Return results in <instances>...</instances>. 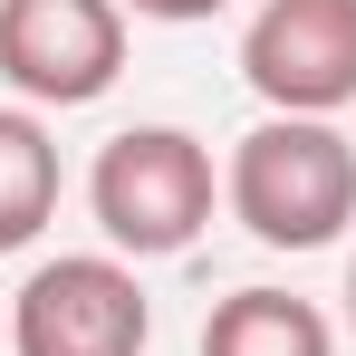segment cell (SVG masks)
I'll return each mask as SVG.
<instances>
[{
    "instance_id": "6da1fadb",
    "label": "cell",
    "mask_w": 356,
    "mask_h": 356,
    "mask_svg": "<svg viewBox=\"0 0 356 356\" xmlns=\"http://www.w3.org/2000/svg\"><path fill=\"white\" fill-rule=\"evenodd\" d=\"M222 193L260 250H327L356 222V145L327 116H270L232 145Z\"/></svg>"
},
{
    "instance_id": "7a4b0ae2",
    "label": "cell",
    "mask_w": 356,
    "mask_h": 356,
    "mask_svg": "<svg viewBox=\"0 0 356 356\" xmlns=\"http://www.w3.org/2000/svg\"><path fill=\"white\" fill-rule=\"evenodd\" d=\"M87 212L125 260H174L212 232V154L183 125H125L87 174Z\"/></svg>"
},
{
    "instance_id": "3957f363",
    "label": "cell",
    "mask_w": 356,
    "mask_h": 356,
    "mask_svg": "<svg viewBox=\"0 0 356 356\" xmlns=\"http://www.w3.org/2000/svg\"><path fill=\"white\" fill-rule=\"evenodd\" d=\"M145 337H154L145 280L106 250H67L49 270H29V289L10 298L19 356H145Z\"/></svg>"
},
{
    "instance_id": "277c9868",
    "label": "cell",
    "mask_w": 356,
    "mask_h": 356,
    "mask_svg": "<svg viewBox=\"0 0 356 356\" xmlns=\"http://www.w3.org/2000/svg\"><path fill=\"white\" fill-rule=\"evenodd\" d=\"M241 77L270 116L356 106V0H260L241 29Z\"/></svg>"
},
{
    "instance_id": "5b68a950",
    "label": "cell",
    "mask_w": 356,
    "mask_h": 356,
    "mask_svg": "<svg viewBox=\"0 0 356 356\" xmlns=\"http://www.w3.org/2000/svg\"><path fill=\"white\" fill-rule=\"evenodd\" d=\"M125 67L116 0H0V77L29 106H97Z\"/></svg>"
},
{
    "instance_id": "8992f818",
    "label": "cell",
    "mask_w": 356,
    "mask_h": 356,
    "mask_svg": "<svg viewBox=\"0 0 356 356\" xmlns=\"http://www.w3.org/2000/svg\"><path fill=\"white\" fill-rule=\"evenodd\" d=\"M202 356H337V337L289 289H232L202 318Z\"/></svg>"
},
{
    "instance_id": "52a82bcc",
    "label": "cell",
    "mask_w": 356,
    "mask_h": 356,
    "mask_svg": "<svg viewBox=\"0 0 356 356\" xmlns=\"http://www.w3.org/2000/svg\"><path fill=\"white\" fill-rule=\"evenodd\" d=\"M58 212V135L29 106H0V250H29Z\"/></svg>"
},
{
    "instance_id": "ba28073f",
    "label": "cell",
    "mask_w": 356,
    "mask_h": 356,
    "mask_svg": "<svg viewBox=\"0 0 356 356\" xmlns=\"http://www.w3.org/2000/svg\"><path fill=\"white\" fill-rule=\"evenodd\" d=\"M125 10H135V19H212V10H232V0H125Z\"/></svg>"
},
{
    "instance_id": "9c48e42d",
    "label": "cell",
    "mask_w": 356,
    "mask_h": 356,
    "mask_svg": "<svg viewBox=\"0 0 356 356\" xmlns=\"http://www.w3.org/2000/svg\"><path fill=\"white\" fill-rule=\"evenodd\" d=\"M347 327H356V260H347Z\"/></svg>"
}]
</instances>
